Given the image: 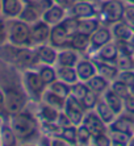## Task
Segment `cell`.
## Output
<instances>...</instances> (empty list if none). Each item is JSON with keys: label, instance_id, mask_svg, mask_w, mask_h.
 I'll return each instance as SVG.
<instances>
[{"label": "cell", "instance_id": "3", "mask_svg": "<svg viewBox=\"0 0 134 146\" xmlns=\"http://www.w3.org/2000/svg\"><path fill=\"white\" fill-rule=\"evenodd\" d=\"M21 84L24 91L27 92L30 103H40L42 100V95L46 91L47 86L41 75L38 74L37 68H29L21 71Z\"/></svg>", "mask_w": 134, "mask_h": 146}, {"label": "cell", "instance_id": "15", "mask_svg": "<svg viewBox=\"0 0 134 146\" xmlns=\"http://www.w3.org/2000/svg\"><path fill=\"white\" fill-rule=\"evenodd\" d=\"M75 70H76L79 80H82V82H88L94 75L97 74L96 66H95L91 57L80 58L79 62L76 63V66H75Z\"/></svg>", "mask_w": 134, "mask_h": 146}, {"label": "cell", "instance_id": "45", "mask_svg": "<svg viewBox=\"0 0 134 146\" xmlns=\"http://www.w3.org/2000/svg\"><path fill=\"white\" fill-rule=\"evenodd\" d=\"M11 117L9 112L7 108V103H5V95H4L3 90L0 88V120L1 121H8Z\"/></svg>", "mask_w": 134, "mask_h": 146}, {"label": "cell", "instance_id": "31", "mask_svg": "<svg viewBox=\"0 0 134 146\" xmlns=\"http://www.w3.org/2000/svg\"><path fill=\"white\" fill-rule=\"evenodd\" d=\"M55 67H57V75L59 80L64 82L70 86L79 80L75 67H64V66H55Z\"/></svg>", "mask_w": 134, "mask_h": 146}, {"label": "cell", "instance_id": "41", "mask_svg": "<svg viewBox=\"0 0 134 146\" xmlns=\"http://www.w3.org/2000/svg\"><path fill=\"white\" fill-rule=\"evenodd\" d=\"M88 91H90V88H88V86L86 82L78 80L76 83L71 84V95H74L75 98L80 99V100L86 96V94H87Z\"/></svg>", "mask_w": 134, "mask_h": 146}, {"label": "cell", "instance_id": "4", "mask_svg": "<svg viewBox=\"0 0 134 146\" xmlns=\"http://www.w3.org/2000/svg\"><path fill=\"white\" fill-rule=\"evenodd\" d=\"M9 44L20 48H33L30 24L20 19H8V41Z\"/></svg>", "mask_w": 134, "mask_h": 146}, {"label": "cell", "instance_id": "56", "mask_svg": "<svg viewBox=\"0 0 134 146\" xmlns=\"http://www.w3.org/2000/svg\"><path fill=\"white\" fill-rule=\"evenodd\" d=\"M100 1H108V0H100Z\"/></svg>", "mask_w": 134, "mask_h": 146}, {"label": "cell", "instance_id": "50", "mask_svg": "<svg viewBox=\"0 0 134 146\" xmlns=\"http://www.w3.org/2000/svg\"><path fill=\"white\" fill-rule=\"evenodd\" d=\"M127 46H129V49H130V51L134 54V33L131 34V37L127 40Z\"/></svg>", "mask_w": 134, "mask_h": 146}, {"label": "cell", "instance_id": "14", "mask_svg": "<svg viewBox=\"0 0 134 146\" xmlns=\"http://www.w3.org/2000/svg\"><path fill=\"white\" fill-rule=\"evenodd\" d=\"M36 50V54L40 61V65H53L55 66L57 63V57H58V49L54 48L53 45L47 44H41L37 46H33Z\"/></svg>", "mask_w": 134, "mask_h": 146}, {"label": "cell", "instance_id": "12", "mask_svg": "<svg viewBox=\"0 0 134 146\" xmlns=\"http://www.w3.org/2000/svg\"><path fill=\"white\" fill-rule=\"evenodd\" d=\"M51 27L47 23H45L42 19L37 23L30 25V34H32V45L37 46L41 44H47L50 37Z\"/></svg>", "mask_w": 134, "mask_h": 146}, {"label": "cell", "instance_id": "43", "mask_svg": "<svg viewBox=\"0 0 134 146\" xmlns=\"http://www.w3.org/2000/svg\"><path fill=\"white\" fill-rule=\"evenodd\" d=\"M117 79L124 82L129 88L131 90V94H134V70H124V71L118 72Z\"/></svg>", "mask_w": 134, "mask_h": 146}, {"label": "cell", "instance_id": "44", "mask_svg": "<svg viewBox=\"0 0 134 146\" xmlns=\"http://www.w3.org/2000/svg\"><path fill=\"white\" fill-rule=\"evenodd\" d=\"M91 145H96V146H112L111 142V137H109V133H101V134H97V136L92 137V142Z\"/></svg>", "mask_w": 134, "mask_h": 146}, {"label": "cell", "instance_id": "1", "mask_svg": "<svg viewBox=\"0 0 134 146\" xmlns=\"http://www.w3.org/2000/svg\"><path fill=\"white\" fill-rule=\"evenodd\" d=\"M9 125L12 126L13 132L16 133L19 142L21 143H32L38 141L42 134L41 132V122L36 116L34 111H29L28 107L21 112L11 115Z\"/></svg>", "mask_w": 134, "mask_h": 146}, {"label": "cell", "instance_id": "38", "mask_svg": "<svg viewBox=\"0 0 134 146\" xmlns=\"http://www.w3.org/2000/svg\"><path fill=\"white\" fill-rule=\"evenodd\" d=\"M111 88L122 99H126L129 95H131V90L129 88V86H126L124 82H121L120 79H116V80L112 82Z\"/></svg>", "mask_w": 134, "mask_h": 146}, {"label": "cell", "instance_id": "8", "mask_svg": "<svg viewBox=\"0 0 134 146\" xmlns=\"http://www.w3.org/2000/svg\"><path fill=\"white\" fill-rule=\"evenodd\" d=\"M113 41L112 37V32H111V27L108 25H101L96 32L90 36V50H88V55L91 57L92 54H95L100 48H103L105 44Z\"/></svg>", "mask_w": 134, "mask_h": 146}, {"label": "cell", "instance_id": "35", "mask_svg": "<svg viewBox=\"0 0 134 146\" xmlns=\"http://www.w3.org/2000/svg\"><path fill=\"white\" fill-rule=\"evenodd\" d=\"M92 142V133L83 125L76 126V143L80 146H88Z\"/></svg>", "mask_w": 134, "mask_h": 146}, {"label": "cell", "instance_id": "23", "mask_svg": "<svg viewBox=\"0 0 134 146\" xmlns=\"http://www.w3.org/2000/svg\"><path fill=\"white\" fill-rule=\"evenodd\" d=\"M0 145L3 146H16L20 145L16 133L13 132L12 126L8 121H4L0 124Z\"/></svg>", "mask_w": 134, "mask_h": 146}, {"label": "cell", "instance_id": "42", "mask_svg": "<svg viewBox=\"0 0 134 146\" xmlns=\"http://www.w3.org/2000/svg\"><path fill=\"white\" fill-rule=\"evenodd\" d=\"M78 24H79V19L71 16V15H67L64 17V20L62 21V25L64 27V29L70 36H72V34H75L78 32Z\"/></svg>", "mask_w": 134, "mask_h": 146}, {"label": "cell", "instance_id": "6", "mask_svg": "<svg viewBox=\"0 0 134 146\" xmlns=\"http://www.w3.org/2000/svg\"><path fill=\"white\" fill-rule=\"evenodd\" d=\"M0 88L3 90L4 95H5V103H7L9 115L19 113L28 107L30 100L27 92L24 91L21 82L19 86H7V87H0Z\"/></svg>", "mask_w": 134, "mask_h": 146}, {"label": "cell", "instance_id": "5", "mask_svg": "<svg viewBox=\"0 0 134 146\" xmlns=\"http://www.w3.org/2000/svg\"><path fill=\"white\" fill-rule=\"evenodd\" d=\"M97 7H99L97 17L100 19L103 25L111 27L114 23L124 20V15H125L124 0H108V1H100L99 0Z\"/></svg>", "mask_w": 134, "mask_h": 146}, {"label": "cell", "instance_id": "20", "mask_svg": "<svg viewBox=\"0 0 134 146\" xmlns=\"http://www.w3.org/2000/svg\"><path fill=\"white\" fill-rule=\"evenodd\" d=\"M92 61H94L95 66H96V71L99 75H101L103 78H105L107 80L111 82V83L117 79L120 70H118L117 66L114 65V63L104 62V61H100V59H95V58H92Z\"/></svg>", "mask_w": 134, "mask_h": 146}, {"label": "cell", "instance_id": "16", "mask_svg": "<svg viewBox=\"0 0 134 146\" xmlns=\"http://www.w3.org/2000/svg\"><path fill=\"white\" fill-rule=\"evenodd\" d=\"M118 53H120V50H118L116 41H111V42L105 44L103 48L99 49L95 54L91 55V58L100 59V61H104V62H109V63H114L118 57Z\"/></svg>", "mask_w": 134, "mask_h": 146}, {"label": "cell", "instance_id": "27", "mask_svg": "<svg viewBox=\"0 0 134 146\" xmlns=\"http://www.w3.org/2000/svg\"><path fill=\"white\" fill-rule=\"evenodd\" d=\"M101 21L97 16L94 17H87V19H80L79 20V24H78V32L83 34H87V36H91V34L96 32L99 28L101 27Z\"/></svg>", "mask_w": 134, "mask_h": 146}, {"label": "cell", "instance_id": "7", "mask_svg": "<svg viewBox=\"0 0 134 146\" xmlns=\"http://www.w3.org/2000/svg\"><path fill=\"white\" fill-rule=\"evenodd\" d=\"M63 112L68 116V119L71 120L72 125L78 126V125H80L82 121H83L86 108H84L80 99L75 98L74 95H70L66 99V106H64Z\"/></svg>", "mask_w": 134, "mask_h": 146}, {"label": "cell", "instance_id": "36", "mask_svg": "<svg viewBox=\"0 0 134 146\" xmlns=\"http://www.w3.org/2000/svg\"><path fill=\"white\" fill-rule=\"evenodd\" d=\"M109 137H111L112 146H129V141H130V134L122 132H116V130H108Z\"/></svg>", "mask_w": 134, "mask_h": 146}, {"label": "cell", "instance_id": "47", "mask_svg": "<svg viewBox=\"0 0 134 146\" xmlns=\"http://www.w3.org/2000/svg\"><path fill=\"white\" fill-rule=\"evenodd\" d=\"M124 21L134 31V5L125 3V15Z\"/></svg>", "mask_w": 134, "mask_h": 146}, {"label": "cell", "instance_id": "57", "mask_svg": "<svg viewBox=\"0 0 134 146\" xmlns=\"http://www.w3.org/2000/svg\"><path fill=\"white\" fill-rule=\"evenodd\" d=\"M1 122H3V121H1V120H0V124H1Z\"/></svg>", "mask_w": 134, "mask_h": 146}, {"label": "cell", "instance_id": "48", "mask_svg": "<svg viewBox=\"0 0 134 146\" xmlns=\"http://www.w3.org/2000/svg\"><path fill=\"white\" fill-rule=\"evenodd\" d=\"M124 111L134 115V94H131L126 99H124Z\"/></svg>", "mask_w": 134, "mask_h": 146}, {"label": "cell", "instance_id": "28", "mask_svg": "<svg viewBox=\"0 0 134 146\" xmlns=\"http://www.w3.org/2000/svg\"><path fill=\"white\" fill-rule=\"evenodd\" d=\"M95 112L99 115V117H100L107 125L112 124L113 120L117 117V115L114 113V111L103 100V98L99 99V102H97L96 107H95Z\"/></svg>", "mask_w": 134, "mask_h": 146}, {"label": "cell", "instance_id": "30", "mask_svg": "<svg viewBox=\"0 0 134 146\" xmlns=\"http://www.w3.org/2000/svg\"><path fill=\"white\" fill-rule=\"evenodd\" d=\"M41 102L46 103L47 106L53 107V108L58 109V111H63L64 106H66V99L59 96V95H57V94H54V92L50 91L49 88H46V91L44 92Z\"/></svg>", "mask_w": 134, "mask_h": 146}, {"label": "cell", "instance_id": "22", "mask_svg": "<svg viewBox=\"0 0 134 146\" xmlns=\"http://www.w3.org/2000/svg\"><path fill=\"white\" fill-rule=\"evenodd\" d=\"M23 8V0H1V16L5 19H17Z\"/></svg>", "mask_w": 134, "mask_h": 146}, {"label": "cell", "instance_id": "32", "mask_svg": "<svg viewBox=\"0 0 134 146\" xmlns=\"http://www.w3.org/2000/svg\"><path fill=\"white\" fill-rule=\"evenodd\" d=\"M37 71H38V74L41 75L42 80L46 83V86L51 84L54 80L58 79L57 67L53 65H40L37 67Z\"/></svg>", "mask_w": 134, "mask_h": 146}, {"label": "cell", "instance_id": "9", "mask_svg": "<svg viewBox=\"0 0 134 146\" xmlns=\"http://www.w3.org/2000/svg\"><path fill=\"white\" fill-rule=\"evenodd\" d=\"M82 124H83V125L92 133V137L97 136V134H101V133L108 132V125L100 119V117H99V115L95 112V109L86 111Z\"/></svg>", "mask_w": 134, "mask_h": 146}, {"label": "cell", "instance_id": "17", "mask_svg": "<svg viewBox=\"0 0 134 146\" xmlns=\"http://www.w3.org/2000/svg\"><path fill=\"white\" fill-rule=\"evenodd\" d=\"M80 53H78L72 48H63L58 50L57 63L55 66H64V67H75L80 59Z\"/></svg>", "mask_w": 134, "mask_h": 146}, {"label": "cell", "instance_id": "33", "mask_svg": "<svg viewBox=\"0 0 134 146\" xmlns=\"http://www.w3.org/2000/svg\"><path fill=\"white\" fill-rule=\"evenodd\" d=\"M114 65L117 66L120 71L124 70H134V55L126 54V53H118V57L114 62Z\"/></svg>", "mask_w": 134, "mask_h": 146}, {"label": "cell", "instance_id": "37", "mask_svg": "<svg viewBox=\"0 0 134 146\" xmlns=\"http://www.w3.org/2000/svg\"><path fill=\"white\" fill-rule=\"evenodd\" d=\"M60 137L66 141L68 146L78 145L76 143V126L70 125V126H66V128H62Z\"/></svg>", "mask_w": 134, "mask_h": 146}, {"label": "cell", "instance_id": "53", "mask_svg": "<svg viewBox=\"0 0 134 146\" xmlns=\"http://www.w3.org/2000/svg\"><path fill=\"white\" fill-rule=\"evenodd\" d=\"M124 1L126 4H133V5H134V0H124Z\"/></svg>", "mask_w": 134, "mask_h": 146}, {"label": "cell", "instance_id": "52", "mask_svg": "<svg viewBox=\"0 0 134 146\" xmlns=\"http://www.w3.org/2000/svg\"><path fill=\"white\" fill-rule=\"evenodd\" d=\"M24 3H36V1H38V0H23Z\"/></svg>", "mask_w": 134, "mask_h": 146}, {"label": "cell", "instance_id": "2", "mask_svg": "<svg viewBox=\"0 0 134 146\" xmlns=\"http://www.w3.org/2000/svg\"><path fill=\"white\" fill-rule=\"evenodd\" d=\"M0 61L13 66L20 71L37 68L40 66V61L34 48H20L9 42H5L0 46Z\"/></svg>", "mask_w": 134, "mask_h": 146}, {"label": "cell", "instance_id": "40", "mask_svg": "<svg viewBox=\"0 0 134 146\" xmlns=\"http://www.w3.org/2000/svg\"><path fill=\"white\" fill-rule=\"evenodd\" d=\"M100 98H101L100 95H97L96 92H94V91H91L90 90V91L86 94V96L82 99V103H83L86 111L95 109V107H96V104H97V102H99V99Z\"/></svg>", "mask_w": 134, "mask_h": 146}, {"label": "cell", "instance_id": "11", "mask_svg": "<svg viewBox=\"0 0 134 146\" xmlns=\"http://www.w3.org/2000/svg\"><path fill=\"white\" fill-rule=\"evenodd\" d=\"M108 130H116V132H122L126 134L133 136L134 133V115L129 112H122L117 115V117L113 120L112 124L108 125Z\"/></svg>", "mask_w": 134, "mask_h": 146}, {"label": "cell", "instance_id": "21", "mask_svg": "<svg viewBox=\"0 0 134 146\" xmlns=\"http://www.w3.org/2000/svg\"><path fill=\"white\" fill-rule=\"evenodd\" d=\"M42 15L44 13H42V11L37 5V3H24V8L17 19H20V20L32 25L34 23H37L38 20H41Z\"/></svg>", "mask_w": 134, "mask_h": 146}, {"label": "cell", "instance_id": "26", "mask_svg": "<svg viewBox=\"0 0 134 146\" xmlns=\"http://www.w3.org/2000/svg\"><path fill=\"white\" fill-rule=\"evenodd\" d=\"M68 48H72L80 54H88V50H90V36L76 32L75 34L71 36Z\"/></svg>", "mask_w": 134, "mask_h": 146}, {"label": "cell", "instance_id": "13", "mask_svg": "<svg viewBox=\"0 0 134 146\" xmlns=\"http://www.w3.org/2000/svg\"><path fill=\"white\" fill-rule=\"evenodd\" d=\"M70 40H71V36L67 33V31L64 29L62 23L51 27L49 44L53 45L54 48H57L58 50H59V49H63V48H68V46H70Z\"/></svg>", "mask_w": 134, "mask_h": 146}, {"label": "cell", "instance_id": "55", "mask_svg": "<svg viewBox=\"0 0 134 146\" xmlns=\"http://www.w3.org/2000/svg\"><path fill=\"white\" fill-rule=\"evenodd\" d=\"M0 15H1V0H0Z\"/></svg>", "mask_w": 134, "mask_h": 146}, {"label": "cell", "instance_id": "39", "mask_svg": "<svg viewBox=\"0 0 134 146\" xmlns=\"http://www.w3.org/2000/svg\"><path fill=\"white\" fill-rule=\"evenodd\" d=\"M41 132L49 137H55L60 136L62 128L57 122H41Z\"/></svg>", "mask_w": 134, "mask_h": 146}, {"label": "cell", "instance_id": "18", "mask_svg": "<svg viewBox=\"0 0 134 146\" xmlns=\"http://www.w3.org/2000/svg\"><path fill=\"white\" fill-rule=\"evenodd\" d=\"M34 106H36L34 112H36V116L38 117L40 122H57V119L59 116L60 111L47 106L44 102L34 103Z\"/></svg>", "mask_w": 134, "mask_h": 146}, {"label": "cell", "instance_id": "10", "mask_svg": "<svg viewBox=\"0 0 134 146\" xmlns=\"http://www.w3.org/2000/svg\"><path fill=\"white\" fill-rule=\"evenodd\" d=\"M97 3H91V1H80L78 0L75 1L74 5L68 9V15L76 17V19H87V17H94L97 16V12H99V7H97Z\"/></svg>", "mask_w": 134, "mask_h": 146}, {"label": "cell", "instance_id": "29", "mask_svg": "<svg viewBox=\"0 0 134 146\" xmlns=\"http://www.w3.org/2000/svg\"><path fill=\"white\" fill-rule=\"evenodd\" d=\"M86 83H87L88 88H90L91 91L96 92L97 95H100V96L111 87V82L107 80V79L103 78V76L99 74L94 75V76H92L88 82H86Z\"/></svg>", "mask_w": 134, "mask_h": 146}, {"label": "cell", "instance_id": "51", "mask_svg": "<svg viewBox=\"0 0 134 146\" xmlns=\"http://www.w3.org/2000/svg\"><path fill=\"white\" fill-rule=\"evenodd\" d=\"M129 146H134V134L130 137V141H129Z\"/></svg>", "mask_w": 134, "mask_h": 146}, {"label": "cell", "instance_id": "58", "mask_svg": "<svg viewBox=\"0 0 134 146\" xmlns=\"http://www.w3.org/2000/svg\"><path fill=\"white\" fill-rule=\"evenodd\" d=\"M133 134H134V133H133Z\"/></svg>", "mask_w": 134, "mask_h": 146}, {"label": "cell", "instance_id": "54", "mask_svg": "<svg viewBox=\"0 0 134 146\" xmlns=\"http://www.w3.org/2000/svg\"><path fill=\"white\" fill-rule=\"evenodd\" d=\"M80 1H91V3H96L99 0H80Z\"/></svg>", "mask_w": 134, "mask_h": 146}, {"label": "cell", "instance_id": "46", "mask_svg": "<svg viewBox=\"0 0 134 146\" xmlns=\"http://www.w3.org/2000/svg\"><path fill=\"white\" fill-rule=\"evenodd\" d=\"M8 41V19L0 15V46Z\"/></svg>", "mask_w": 134, "mask_h": 146}, {"label": "cell", "instance_id": "19", "mask_svg": "<svg viewBox=\"0 0 134 146\" xmlns=\"http://www.w3.org/2000/svg\"><path fill=\"white\" fill-rule=\"evenodd\" d=\"M67 15H68V11L66 8L60 7L59 4H54L42 15V20L47 23L50 27H54V25L60 24Z\"/></svg>", "mask_w": 134, "mask_h": 146}, {"label": "cell", "instance_id": "24", "mask_svg": "<svg viewBox=\"0 0 134 146\" xmlns=\"http://www.w3.org/2000/svg\"><path fill=\"white\" fill-rule=\"evenodd\" d=\"M111 32H112V37H113L114 41H127L131 37V34L134 33V31L124 20L112 24Z\"/></svg>", "mask_w": 134, "mask_h": 146}, {"label": "cell", "instance_id": "34", "mask_svg": "<svg viewBox=\"0 0 134 146\" xmlns=\"http://www.w3.org/2000/svg\"><path fill=\"white\" fill-rule=\"evenodd\" d=\"M47 88L50 90V91H53L54 94H57V95L62 96V98H64V99H67L71 95V86L62 80H59V79L54 80L51 84H49Z\"/></svg>", "mask_w": 134, "mask_h": 146}, {"label": "cell", "instance_id": "25", "mask_svg": "<svg viewBox=\"0 0 134 146\" xmlns=\"http://www.w3.org/2000/svg\"><path fill=\"white\" fill-rule=\"evenodd\" d=\"M101 98H103V100L107 103L108 106L113 109L116 115H120V113L124 112V99L120 98L111 87L101 95Z\"/></svg>", "mask_w": 134, "mask_h": 146}, {"label": "cell", "instance_id": "49", "mask_svg": "<svg viewBox=\"0 0 134 146\" xmlns=\"http://www.w3.org/2000/svg\"><path fill=\"white\" fill-rule=\"evenodd\" d=\"M57 124L60 126V128H66V126L72 125L71 120L68 119V116H67L63 111H60L59 112V116H58V119H57Z\"/></svg>", "mask_w": 134, "mask_h": 146}]
</instances>
